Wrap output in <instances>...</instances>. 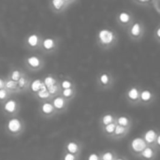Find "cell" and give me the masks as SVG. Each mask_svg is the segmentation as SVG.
I'll list each match as a JSON object with an SVG mask.
<instances>
[{
    "label": "cell",
    "instance_id": "cell-33",
    "mask_svg": "<svg viewBox=\"0 0 160 160\" xmlns=\"http://www.w3.org/2000/svg\"><path fill=\"white\" fill-rule=\"evenodd\" d=\"M153 38L158 44H160V24H158L157 27L155 28L154 34H153Z\"/></svg>",
    "mask_w": 160,
    "mask_h": 160
},
{
    "label": "cell",
    "instance_id": "cell-13",
    "mask_svg": "<svg viewBox=\"0 0 160 160\" xmlns=\"http://www.w3.org/2000/svg\"><path fill=\"white\" fill-rule=\"evenodd\" d=\"M39 112L44 116H52V115L55 114V112H56L54 107L52 104V101H50V100L41 101L40 106H39Z\"/></svg>",
    "mask_w": 160,
    "mask_h": 160
},
{
    "label": "cell",
    "instance_id": "cell-37",
    "mask_svg": "<svg viewBox=\"0 0 160 160\" xmlns=\"http://www.w3.org/2000/svg\"><path fill=\"white\" fill-rule=\"evenodd\" d=\"M76 155L74 154H70V153H67L65 154L64 158H63V160H76Z\"/></svg>",
    "mask_w": 160,
    "mask_h": 160
},
{
    "label": "cell",
    "instance_id": "cell-18",
    "mask_svg": "<svg viewBox=\"0 0 160 160\" xmlns=\"http://www.w3.org/2000/svg\"><path fill=\"white\" fill-rule=\"evenodd\" d=\"M34 95L40 101H45V100H51L52 99V97L50 96V94H49V92L47 90V87L45 86V84L43 82H42V84L40 86V89Z\"/></svg>",
    "mask_w": 160,
    "mask_h": 160
},
{
    "label": "cell",
    "instance_id": "cell-4",
    "mask_svg": "<svg viewBox=\"0 0 160 160\" xmlns=\"http://www.w3.org/2000/svg\"><path fill=\"white\" fill-rule=\"evenodd\" d=\"M128 37L133 42H140L145 36L146 27L142 21L135 20L126 30Z\"/></svg>",
    "mask_w": 160,
    "mask_h": 160
},
{
    "label": "cell",
    "instance_id": "cell-40",
    "mask_svg": "<svg viewBox=\"0 0 160 160\" xmlns=\"http://www.w3.org/2000/svg\"><path fill=\"white\" fill-rule=\"evenodd\" d=\"M4 88V78L0 77V89Z\"/></svg>",
    "mask_w": 160,
    "mask_h": 160
},
{
    "label": "cell",
    "instance_id": "cell-5",
    "mask_svg": "<svg viewBox=\"0 0 160 160\" xmlns=\"http://www.w3.org/2000/svg\"><path fill=\"white\" fill-rule=\"evenodd\" d=\"M42 37H43V35L41 33H39L38 31H34V32L27 34L22 40L23 47L28 52H38Z\"/></svg>",
    "mask_w": 160,
    "mask_h": 160
},
{
    "label": "cell",
    "instance_id": "cell-12",
    "mask_svg": "<svg viewBox=\"0 0 160 160\" xmlns=\"http://www.w3.org/2000/svg\"><path fill=\"white\" fill-rule=\"evenodd\" d=\"M51 100H52V104L54 107L56 112H62V111L66 110L68 105V103H69L68 100H66L60 95H58L56 97H53Z\"/></svg>",
    "mask_w": 160,
    "mask_h": 160
},
{
    "label": "cell",
    "instance_id": "cell-27",
    "mask_svg": "<svg viewBox=\"0 0 160 160\" xmlns=\"http://www.w3.org/2000/svg\"><path fill=\"white\" fill-rule=\"evenodd\" d=\"M67 151L68 153H70V154H78L79 151H80V146L77 142H69L68 144H67Z\"/></svg>",
    "mask_w": 160,
    "mask_h": 160
},
{
    "label": "cell",
    "instance_id": "cell-26",
    "mask_svg": "<svg viewBox=\"0 0 160 160\" xmlns=\"http://www.w3.org/2000/svg\"><path fill=\"white\" fill-rule=\"evenodd\" d=\"M47 90H48V92H49V94H50V96L52 97V98H53V97H56V96H58V95H60V93H61V87H60V84H59V82H57V83H55V84H53V85H52V86H50V87H48L47 88Z\"/></svg>",
    "mask_w": 160,
    "mask_h": 160
},
{
    "label": "cell",
    "instance_id": "cell-24",
    "mask_svg": "<svg viewBox=\"0 0 160 160\" xmlns=\"http://www.w3.org/2000/svg\"><path fill=\"white\" fill-rule=\"evenodd\" d=\"M158 134L154 129H149L148 131H146V133L143 136V140L145 141V142L147 144H151L154 143L156 142V138H157Z\"/></svg>",
    "mask_w": 160,
    "mask_h": 160
},
{
    "label": "cell",
    "instance_id": "cell-8",
    "mask_svg": "<svg viewBox=\"0 0 160 160\" xmlns=\"http://www.w3.org/2000/svg\"><path fill=\"white\" fill-rule=\"evenodd\" d=\"M48 5L51 11L54 14H62L70 7L64 0H49Z\"/></svg>",
    "mask_w": 160,
    "mask_h": 160
},
{
    "label": "cell",
    "instance_id": "cell-32",
    "mask_svg": "<svg viewBox=\"0 0 160 160\" xmlns=\"http://www.w3.org/2000/svg\"><path fill=\"white\" fill-rule=\"evenodd\" d=\"M115 126H116V123L115 121L111 123V124H108L107 126H104V130L107 134L109 135H112L113 134V131H114V128H115Z\"/></svg>",
    "mask_w": 160,
    "mask_h": 160
},
{
    "label": "cell",
    "instance_id": "cell-17",
    "mask_svg": "<svg viewBox=\"0 0 160 160\" xmlns=\"http://www.w3.org/2000/svg\"><path fill=\"white\" fill-rule=\"evenodd\" d=\"M4 88L8 92H9L11 95L19 93V89H18V86H17V82L12 81L8 77L4 78Z\"/></svg>",
    "mask_w": 160,
    "mask_h": 160
},
{
    "label": "cell",
    "instance_id": "cell-19",
    "mask_svg": "<svg viewBox=\"0 0 160 160\" xmlns=\"http://www.w3.org/2000/svg\"><path fill=\"white\" fill-rule=\"evenodd\" d=\"M23 72H24V70L22 68H18V67H12V68H10L7 77L9 78L10 80H12V81L17 82L20 79V77L22 75Z\"/></svg>",
    "mask_w": 160,
    "mask_h": 160
},
{
    "label": "cell",
    "instance_id": "cell-15",
    "mask_svg": "<svg viewBox=\"0 0 160 160\" xmlns=\"http://www.w3.org/2000/svg\"><path fill=\"white\" fill-rule=\"evenodd\" d=\"M30 82H31V79L29 78V76L25 72H23L22 75L20 77V79L17 81V86L19 89V93L28 91Z\"/></svg>",
    "mask_w": 160,
    "mask_h": 160
},
{
    "label": "cell",
    "instance_id": "cell-28",
    "mask_svg": "<svg viewBox=\"0 0 160 160\" xmlns=\"http://www.w3.org/2000/svg\"><path fill=\"white\" fill-rule=\"evenodd\" d=\"M116 124L119 125V126H122V127H125V128H128L129 124H130V120L127 116H119L116 119Z\"/></svg>",
    "mask_w": 160,
    "mask_h": 160
},
{
    "label": "cell",
    "instance_id": "cell-39",
    "mask_svg": "<svg viewBox=\"0 0 160 160\" xmlns=\"http://www.w3.org/2000/svg\"><path fill=\"white\" fill-rule=\"evenodd\" d=\"M64 1H65L66 3H68V4L69 6H71V5H72L73 3H75V2H76L77 0H64Z\"/></svg>",
    "mask_w": 160,
    "mask_h": 160
},
{
    "label": "cell",
    "instance_id": "cell-20",
    "mask_svg": "<svg viewBox=\"0 0 160 160\" xmlns=\"http://www.w3.org/2000/svg\"><path fill=\"white\" fill-rule=\"evenodd\" d=\"M60 96H62L66 100H68V102L76 96V87H72V88H67V89H62Z\"/></svg>",
    "mask_w": 160,
    "mask_h": 160
},
{
    "label": "cell",
    "instance_id": "cell-3",
    "mask_svg": "<svg viewBox=\"0 0 160 160\" xmlns=\"http://www.w3.org/2000/svg\"><path fill=\"white\" fill-rule=\"evenodd\" d=\"M22 64L25 68V69L31 71V72H38L44 68L46 65V61L44 56L41 53L32 52L24 56Z\"/></svg>",
    "mask_w": 160,
    "mask_h": 160
},
{
    "label": "cell",
    "instance_id": "cell-38",
    "mask_svg": "<svg viewBox=\"0 0 160 160\" xmlns=\"http://www.w3.org/2000/svg\"><path fill=\"white\" fill-rule=\"evenodd\" d=\"M87 160H100V157H99L98 154L93 153V154H90V155H89Z\"/></svg>",
    "mask_w": 160,
    "mask_h": 160
},
{
    "label": "cell",
    "instance_id": "cell-23",
    "mask_svg": "<svg viewBox=\"0 0 160 160\" xmlns=\"http://www.w3.org/2000/svg\"><path fill=\"white\" fill-rule=\"evenodd\" d=\"M59 84L61 89H67V88H72V87H76L74 81L71 78L68 77H65L62 80L59 81Z\"/></svg>",
    "mask_w": 160,
    "mask_h": 160
},
{
    "label": "cell",
    "instance_id": "cell-36",
    "mask_svg": "<svg viewBox=\"0 0 160 160\" xmlns=\"http://www.w3.org/2000/svg\"><path fill=\"white\" fill-rule=\"evenodd\" d=\"M131 1L137 5H140V6H147L151 2V0H131Z\"/></svg>",
    "mask_w": 160,
    "mask_h": 160
},
{
    "label": "cell",
    "instance_id": "cell-9",
    "mask_svg": "<svg viewBox=\"0 0 160 160\" xmlns=\"http://www.w3.org/2000/svg\"><path fill=\"white\" fill-rule=\"evenodd\" d=\"M140 91L141 89L138 86H131L126 93L128 101L131 104L140 103Z\"/></svg>",
    "mask_w": 160,
    "mask_h": 160
},
{
    "label": "cell",
    "instance_id": "cell-35",
    "mask_svg": "<svg viewBox=\"0 0 160 160\" xmlns=\"http://www.w3.org/2000/svg\"><path fill=\"white\" fill-rule=\"evenodd\" d=\"M153 6V8H155V10L157 11L158 14H159L160 9H159V0H151L150 2Z\"/></svg>",
    "mask_w": 160,
    "mask_h": 160
},
{
    "label": "cell",
    "instance_id": "cell-41",
    "mask_svg": "<svg viewBox=\"0 0 160 160\" xmlns=\"http://www.w3.org/2000/svg\"><path fill=\"white\" fill-rule=\"evenodd\" d=\"M156 141H157V144L160 145V135H158V136L156 138Z\"/></svg>",
    "mask_w": 160,
    "mask_h": 160
},
{
    "label": "cell",
    "instance_id": "cell-22",
    "mask_svg": "<svg viewBox=\"0 0 160 160\" xmlns=\"http://www.w3.org/2000/svg\"><path fill=\"white\" fill-rule=\"evenodd\" d=\"M155 150L148 145L141 152V156L144 160H152L155 157Z\"/></svg>",
    "mask_w": 160,
    "mask_h": 160
},
{
    "label": "cell",
    "instance_id": "cell-31",
    "mask_svg": "<svg viewBox=\"0 0 160 160\" xmlns=\"http://www.w3.org/2000/svg\"><path fill=\"white\" fill-rule=\"evenodd\" d=\"M11 96V94L9 92H8L5 88H1L0 89V102H5L8 98H9Z\"/></svg>",
    "mask_w": 160,
    "mask_h": 160
},
{
    "label": "cell",
    "instance_id": "cell-42",
    "mask_svg": "<svg viewBox=\"0 0 160 160\" xmlns=\"http://www.w3.org/2000/svg\"><path fill=\"white\" fill-rule=\"evenodd\" d=\"M114 160H126V159H125V158H115Z\"/></svg>",
    "mask_w": 160,
    "mask_h": 160
},
{
    "label": "cell",
    "instance_id": "cell-1",
    "mask_svg": "<svg viewBox=\"0 0 160 160\" xmlns=\"http://www.w3.org/2000/svg\"><path fill=\"white\" fill-rule=\"evenodd\" d=\"M119 42L118 33L111 28L104 27L98 30L96 36V43L98 47L102 51H109L117 46Z\"/></svg>",
    "mask_w": 160,
    "mask_h": 160
},
{
    "label": "cell",
    "instance_id": "cell-11",
    "mask_svg": "<svg viewBox=\"0 0 160 160\" xmlns=\"http://www.w3.org/2000/svg\"><path fill=\"white\" fill-rule=\"evenodd\" d=\"M7 128L11 134H18L22 129V123L19 118L14 117L8 120Z\"/></svg>",
    "mask_w": 160,
    "mask_h": 160
},
{
    "label": "cell",
    "instance_id": "cell-21",
    "mask_svg": "<svg viewBox=\"0 0 160 160\" xmlns=\"http://www.w3.org/2000/svg\"><path fill=\"white\" fill-rule=\"evenodd\" d=\"M58 82H59L58 78L55 75H53V74H48V75H46L42 79V82L45 84V86L47 88L52 86V85H53V84H55V83H57Z\"/></svg>",
    "mask_w": 160,
    "mask_h": 160
},
{
    "label": "cell",
    "instance_id": "cell-7",
    "mask_svg": "<svg viewBox=\"0 0 160 160\" xmlns=\"http://www.w3.org/2000/svg\"><path fill=\"white\" fill-rule=\"evenodd\" d=\"M135 15L132 11L125 9V10H121L119 11L116 16H115V22L116 24L123 29L124 31H126L128 29V27L135 21Z\"/></svg>",
    "mask_w": 160,
    "mask_h": 160
},
{
    "label": "cell",
    "instance_id": "cell-25",
    "mask_svg": "<svg viewBox=\"0 0 160 160\" xmlns=\"http://www.w3.org/2000/svg\"><path fill=\"white\" fill-rule=\"evenodd\" d=\"M41 84H42V79H36L34 81H31L30 85H29V90L32 93L36 94L40 89Z\"/></svg>",
    "mask_w": 160,
    "mask_h": 160
},
{
    "label": "cell",
    "instance_id": "cell-34",
    "mask_svg": "<svg viewBox=\"0 0 160 160\" xmlns=\"http://www.w3.org/2000/svg\"><path fill=\"white\" fill-rule=\"evenodd\" d=\"M114 155L112 152H110V151H107L105 153L102 154V156L100 157V160H114Z\"/></svg>",
    "mask_w": 160,
    "mask_h": 160
},
{
    "label": "cell",
    "instance_id": "cell-6",
    "mask_svg": "<svg viewBox=\"0 0 160 160\" xmlns=\"http://www.w3.org/2000/svg\"><path fill=\"white\" fill-rule=\"evenodd\" d=\"M115 79L111 71H100L97 76V86L100 90H109L114 84Z\"/></svg>",
    "mask_w": 160,
    "mask_h": 160
},
{
    "label": "cell",
    "instance_id": "cell-14",
    "mask_svg": "<svg viewBox=\"0 0 160 160\" xmlns=\"http://www.w3.org/2000/svg\"><path fill=\"white\" fill-rule=\"evenodd\" d=\"M155 94L150 89H142L140 91V103L149 104L155 100Z\"/></svg>",
    "mask_w": 160,
    "mask_h": 160
},
{
    "label": "cell",
    "instance_id": "cell-30",
    "mask_svg": "<svg viewBox=\"0 0 160 160\" xmlns=\"http://www.w3.org/2000/svg\"><path fill=\"white\" fill-rule=\"evenodd\" d=\"M114 120L115 119H114L113 115L111 114V113H107V114L103 115L102 118H101V122H102L103 126H107L108 124H111V123L114 122Z\"/></svg>",
    "mask_w": 160,
    "mask_h": 160
},
{
    "label": "cell",
    "instance_id": "cell-10",
    "mask_svg": "<svg viewBox=\"0 0 160 160\" xmlns=\"http://www.w3.org/2000/svg\"><path fill=\"white\" fill-rule=\"evenodd\" d=\"M3 110L8 114H14L19 110V103L14 98H9L5 102H3Z\"/></svg>",
    "mask_w": 160,
    "mask_h": 160
},
{
    "label": "cell",
    "instance_id": "cell-29",
    "mask_svg": "<svg viewBox=\"0 0 160 160\" xmlns=\"http://www.w3.org/2000/svg\"><path fill=\"white\" fill-rule=\"evenodd\" d=\"M127 130H128V128H125V127H122V126H119L116 124L112 135H114V137H120V136H123L127 132Z\"/></svg>",
    "mask_w": 160,
    "mask_h": 160
},
{
    "label": "cell",
    "instance_id": "cell-2",
    "mask_svg": "<svg viewBox=\"0 0 160 160\" xmlns=\"http://www.w3.org/2000/svg\"><path fill=\"white\" fill-rule=\"evenodd\" d=\"M62 39L56 36H43L38 49L42 55H53L58 52Z\"/></svg>",
    "mask_w": 160,
    "mask_h": 160
},
{
    "label": "cell",
    "instance_id": "cell-16",
    "mask_svg": "<svg viewBox=\"0 0 160 160\" xmlns=\"http://www.w3.org/2000/svg\"><path fill=\"white\" fill-rule=\"evenodd\" d=\"M147 146V143L143 140V138H135L132 140L130 143V147L134 153H141L145 147Z\"/></svg>",
    "mask_w": 160,
    "mask_h": 160
}]
</instances>
